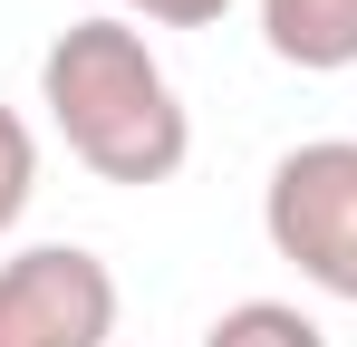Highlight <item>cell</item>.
<instances>
[{
	"label": "cell",
	"instance_id": "6da1fadb",
	"mask_svg": "<svg viewBox=\"0 0 357 347\" xmlns=\"http://www.w3.org/2000/svg\"><path fill=\"white\" fill-rule=\"evenodd\" d=\"M39 97L97 183H174L193 155V116H183L174 77L126 20H68L39 58Z\"/></svg>",
	"mask_w": 357,
	"mask_h": 347
},
{
	"label": "cell",
	"instance_id": "7a4b0ae2",
	"mask_svg": "<svg viewBox=\"0 0 357 347\" xmlns=\"http://www.w3.org/2000/svg\"><path fill=\"white\" fill-rule=\"evenodd\" d=\"M261 231L309 289L357 309V135L290 145L271 164V193H261Z\"/></svg>",
	"mask_w": 357,
	"mask_h": 347
},
{
	"label": "cell",
	"instance_id": "3957f363",
	"mask_svg": "<svg viewBox=\"0 0 357 347\" xmlns=\"http://www.w3.org/2000/svg\"><path fill=\"white\" fill-rule=\"evenodd\" d=\"M116 338V270L77 241H39L0 261V347H107Z\"/></svg>",
	"mask_w": 357,
	"mask_h": 347
},
{
	"label": "cell",
	"instance_id": "277c9868",
	"mask_svg": "<svg viewBox=\"0 0 357 347\" xmlns=\"http://www.w3.org/2000/svg\"><path fill=\"white\" fill-rule=\"evenodd\" d=\"M261 39L280 68L338 77V68H357V0H261Z\"/></svg>",
	"mask_w": 357,
	"mask_h": 347
},
{
	"label": "cell",
	"instance_id": "5b68a950",
	"mask_svg": "<svg viewBox=\"0 0 357 347\" xmlns=\"http://www.w3.org/2000/svg\"><path fill=\"white\" fill-rule=\"evenodd\" d=\"M203 347H328V328L309 309H290V299H241V309H222L203 328Z\"/></svg>",
	"mask_w": 357,
	"mask_h": 347
},
{
	"label": "cell",
	"instance_id": "8992f818",
	"mask_svg": "<svg viewBox=\"0 0 357 347\" xmlns=\"http://www.w3.org/2000/svg\"><path fill=\"white\" fill-rule=\"evenodd\" d=\"M29 193H39V145H29V125L0 107V231L29 213Z\"/></svg>",
	"mask_w": 357,
	"mask_h": 347
},
{
	"label": "cell",
	"instance_id": "52a82bcc",
	"mask_svg": "<svg viewBox=\"0 0 357 347\" xmlns=\"http://www.w3.org/2000/svg\"><path fill=\"white\" fill-rule=\"evenodd\" d=\"M126 10H145L155 29H213V20H222L232 0H126Z\"/></svg>",
	"mask_w": 357,
	"mask_h": 347
}]
</instances>
